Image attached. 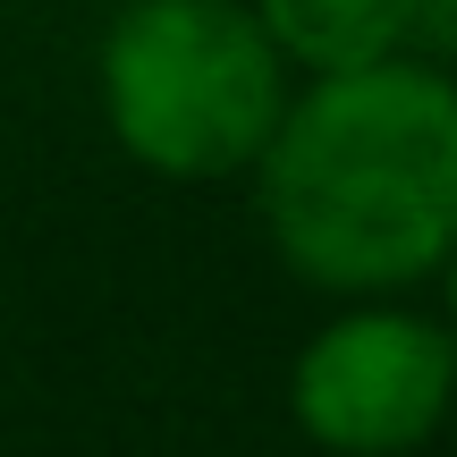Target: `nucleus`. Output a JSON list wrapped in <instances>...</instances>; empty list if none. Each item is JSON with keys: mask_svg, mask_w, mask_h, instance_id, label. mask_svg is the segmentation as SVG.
Wrapping results in <instances>:
<instances>
[{"mask_svg": "<svg viewBox=\"0 0 457 457\" xmlns=\"http://www.w3.org/2000/svg\"><path fill=\"white\" fill-rule=\"evenodd\" d=\"M262 43L279 51L288 77H356V68L407 60L415 0H245Z\"/></svg>", "mask_w": 457, "mask_h": 457, "instance_id": "4", "label": "nucleus"}, {"mask_svg": "<svg viewBox=\"0 0 457 457\" xmlns=\"http://www.w3.org/2000/svg\"><path fill=\"white\" fill-rule=\"evenodd\" d=\"M457 407V339L398 296L339 305L288 364V415L322 457H407Z\"/></svg>", "mask_w": 457, "mask_h": 457, "instance_id": "3", "label": "nucleus"}, {"mask_svg": "<svg viewBox=\"0 0 457 457\" xmlns=\"http://www.w3.org/2000/svg\"><path fill=\"white\" fill-rule=\"evenodd\" d=\"M245 179L271 254L305 288L373 305L441 279L457 245V77L381 60L296 85Z\"/></svg>", "mask_w": 457, "mask_h": 457, "instance_id": "1", "label": "nucleus"}, {"mask_svg": "<svg viewBox=\"0 0 457 457\" xmlns=\"http://www.w3.org/2000/svg\"><path fill=\"white\" fill-rule=\"evenodd\" d=\"M94 94L136 170L212 187L262 162L296 85L245 0H119L94 51Z\"/></svg>", "mask_w": 457, "mask_h": 457, "instance_id": "2", "label": "nucleus"}, {"mask_svg": "<svg viewBox=\"0 0 457 457\" xmlns=\"http://www.w3.org/2000/svg\"><path fill=\"white\" fill-rule=\"evenodd\" d=\"M407 60L449 68V77H457V0H415V17H407Z\"/></svg>", "mask_w": 457, "mask_h": 457, "instance_id": "5", "label": "nucleus"}, {"mask_svg": "<svg viewBox=\"0 0 457 457\" xmlns=\"http://www.w3.org/2000/svg\"><path fill=\"white\" fill-rule=\"evenodd\" d=\"M441 330L457 339V245H449V262H441Z\"/></svg>", "mask_w": 457, "mask_h": 457, "instance_id": "6", "label": "nucleus"}]
</instances>
